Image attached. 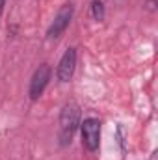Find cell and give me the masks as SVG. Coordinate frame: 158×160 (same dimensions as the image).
I'll return each instance as SVG.
<instances>
[{"label": "cell", "instance_id": "cell-1", "mask_svg": "<svg viewBox=\"0 0 158 160\" xmlns=\"http://www.w3.org/2000/svg\"><path fill=\"white\" fill-rule=\"evenodd\" d=\"M80 106L75 101H69L63 104L62 112H60V132H58V140H60V145L62 147H67L71 145L77 130L80 127Z\"/></svg>", "mask_w": 158, "mask_h": 160}, {"label": "cell", "instance_id": "cell-2", "mask_svg": "<svg viewBox=\"0 0 158 160\" xmlns=\"http://www.w3.org/2000/svg\"><path fill=\"white\" fill-rule=\"evenodd\" d=\"M80 134L82 145L89 153H95L101 145V121L97 118H86L84 121H80Z\"/></svg>", "mask_w": 158, "mask_h": 160}, {"label": "cell", "instance_id": "cell-3", "mask_svg": "<svg viewBox=\"0 0 158 160\" xmlns=\"http://www.w3.org/2000/svg\"><path fill=\"white\" fill-rule=\"evenodd\" d=\"M73 13H75L73 4H71V2L63 4V6L60 8V11L56 13L54 21L50 22V26H48V30H47V38H48V39H58V38L69 28L71 19H73Z\"/></svg>", "mask_w": 158, "mask_h": 160}, {"label": "cell", "instance_id": "cell-4", "mask_svg": "<svg viewBox=\"0 0 158 160\" xmlns=\"http://www.w3.org/2000/svg\"><path fill=\"white\" fill-rule=\"evenodd\" d=\"M50 77H52V69L48 63H41L39 67L34 71L32 78H30V88H28V95H30V101H37L45 88L48 86L50 82Z\"/></svg>", "mask_w": 158, "mask_h": 160}, {"label": "cell", "instance_id": "cell-5", "mask_svg": "<svg viewBox=\"0 0 158 160\" xmlns=\"http://www.w3.org/2000/svg\"><path fill=\"white\" fill-rule=\"evenodd\" d=\"M75 69H77V48L69 47L63 52V56L60 58L58 67H56V78H58V82H62V84L69 82L73 78V75H75Z\"/></svg>", "mask_w": 158, "mask_h": 160}, {"label": "cell", "instance_id": "cell-6", "mask_svg": "<svg viewBox=\"0 0 158 160\" xmlns=\"http://www.w3.org/2000/svg\"><path fill=\"white\" fill-rule=\"evenodd\" d=\"M106 15V9H104V4L101 0H93L91 2V17L95 21H102Z\"/></svg>", "mask_w": 158, "mask_h": 160}, {"label": "cell", "instance_id": "cell-7", "mask_svg": "<svg viewBox=\"0 0 158 160\" xmlns=\"http://www.w3.org/2000/svg\"><path fill=\"white\" fill-rule=\"evenodd\" d=\"M145 6H147V9H149V11H155V9H156V0H147V2H145Z\"/></svg>", "mask_w": 158, "mask_h": 160}, {"label": "cell", "instance_id": "cell-8", "mask_svg": "<svg viewBox=\"0 0 158 160\" xmlns=\"http://www.w3.org/2000/svg\"><path fill=\"white\" fill-rule=\"evenodd\" d=\"M4 6H6V0H0V17H2V13H4Z\"/></svg>", "mask_w": 158, "mask_h": 160}]
</instances>
